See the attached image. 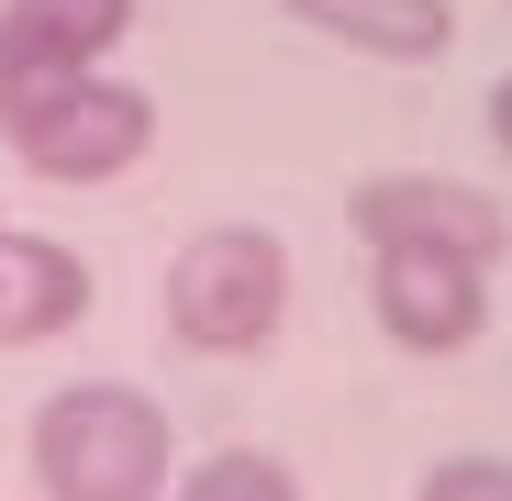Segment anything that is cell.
I'll use <instances>...</instances> for the list:
<instances>
[{
	"mask_svg": "<svg viewBox=\"0 0 512 501\" xmlns=\"http://www.w3.org/2000/svg\"><path fill=\"white\" fill-rule=\"evenodd\" d=\"M167 412L134 379H78L34 412V490L45 501H167Z\"/></svg>",
	"mask_w": 512,
	"mask_h": 501,
	"instance_id": "cell-1",
	"label": "cell"
},
{
	"mask_svg": "<svg viewBox=\"0 0 512 501\" xmlns=\"http://www.w3.org/2000/svg\"><path fill=\"white\" fill-rule=\"evenodd\" d=\"M167 334L190 357H256L290 312V245L268 223H201L179 257H167V290H156Z\"/></svg>",
	"mask_w": 512,
	"mask_h": 501,
	"instance_id": "cell-2",
	"label": "cell"
},
{
	"mask_svg": "<svg viewBox=\"0 0 512 501\" xmlns=\"http://www.w3.org/2000/svg\"><path fill=\"white\" fill-rule=\"evenodd\" d=\"M12 134V156L34 167V179H56V190H112L123 167L156 145V101L134 90V78H67L56 101H34V112H12L0 123Z\"/></svg>",
	"mask_w": 512,
	"mask_h": 501,
	"instance_id": "cell-3",
	"label": "cell"
},
{
	"mask_svg": "<svg viewBox=\"0 0 512 501\" xmlns=\"http://www.w3.org/2000/svg\"><path fill=\"white\" fill-rule=\"evenodd\" d=\"M368 312L401 357H457L490 323V268L435 257V245H368Z\"/></svg>",
	"mask_w": 512,
	"mask_h": 501,
	"instance_id": "cell-4",
	"label": "cell"
},
{
	"mask_svg": "<svg viewBox=\"0 0 512 501\" xmlns=\"http://www.w3.org/2000/svg\"><path fill=\"white\" fill-rule=\"evenodd\" d=\"M346 223L368 245H435V257H468V268H501L512 257V212L468 179H423V167H390V179H357Z\"/></svg>",
	"mask_w": 512,
	"mask_h": 501,
	"instance_id": "cell-5",
	"label": "cell"
},
{
	"mask_svg": "<svg viewBox=\"0 0 512 501\" xmlns=\"http://www.w3.org/2000/svg\"><path fill=\"white\" fill-rule=\"evenodd\" d=\"M134 34V0H0V123L56 101Z\"/></svg>",
	"mask_w": 512,
	"mask_h": 501,
	"instance_id": "cell-6",
	"label": "cell"
},
{
	"mask_svg": "<svg viewBox=\"0 0 512 501\" xmlns=\"http://www.w3.org/2000/svg\"><path fill=\"white\" fill-rule=\"evenodd\" d=\"M90 301H101V279H90L78 245L0 223V346H45V334L90 323Z\"/></svg>",
	"mask_w": 512,
	"mask_h": 501,
	"instance_id": "cell-7",
	"label": "cell"
},
{
	"mask_svg": "<svg viewBox=\"0 0 512 501\" xmlns=\"http://www.w3.org/2000/svg\"><path fill=\"white\" fill-rule=\"evenodd\" d=\"M301 34H334L357 56H390V67H423L457 45V0H279Z\"/></svg>",
	"mask_w": 512,
	"mask_h": 501,
	"instance_id": "cell-8",
	"label": "cell"
},
{
	"mask_svg": "<svg viewBox=\"0 0 512 501\" xmlns=\"http://www.w3.org/2000/svg\"><path fill=\"white\" fill-rule=\"evenodd\" d=\"M167 501H301V479L268 457V446H212L167 479Z\"/></svg>",
	"mask_w": 512,
	"mask_h": 501,
	"instance_id": "cell-9",
	"label": "cell"
},
{
	"mask_svg": "<svg viewBox=\"0 0 512 501\" xmlns=\"http://www.w3.org/2000/svg\"><path fill=\"white\" fill-rule=\"evenodd\" d=\"M412 501H512V457H446V468H423Z\"/></svg>",
	"mask_w": 512,
	"mask_h": 501,
	"instance_id": "cell-10",
	"label": "cell"
},
{
	"mask_svg": "<svg viewBox=\"0 0 512 501\" xmlns=\"http://www.w3.org/2000/svg\"><path fill=\"white\" fill-rule=\"evenodd\" d=\"M490 145L512 156V78H501V90H490Z\"/></svg>",
	"mask_w": 512,
	"mask_h": 501,
	"instance_id": "cell-11",
	"label": "cell"
}]
</instances>
